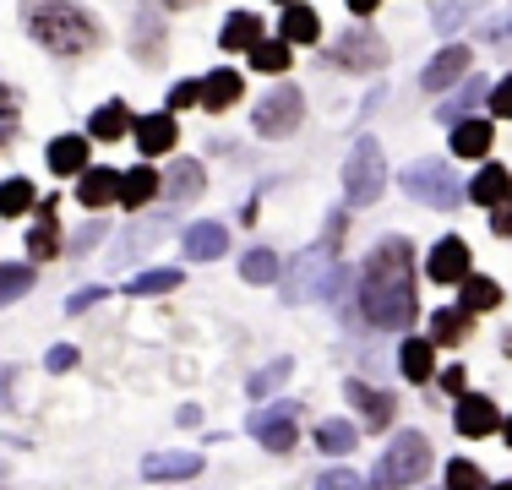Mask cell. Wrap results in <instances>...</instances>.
<instances>
[{"instance_id": "1", "label": "cell", "mask_w": 512, "mask_h": 490, "mask_svg": "<svg viewBox=\"0 0 512 490\" xmlns=\"http://www.w3.org/2000/svg\"><path fill=\"white\" fill-rule=\"evenodd\" d=\"M360 311L371 327H387V333H404L414 327V311H420V300H414V251L409 240H382L371 251V262H365V289H360Z\"/></svg>"}, {"instance_id": "2", "label": "cell", "mask_w": 512, "mask_h": 490, "mask_svg": "<svg viewBox=\"0 0 512 490\" xmlns=\"http://www.w3.org/2000/svg\"><path fill=\"white\" fill-rule=\"evenodd\" d=\"M22 28L50 55H88L99 44V22L77 0H22Z\"/></svg>"}, {"instance_id": "3", "label": "cell", "mask_w": 512, "mask_h": 490, "mask_svg": "<svg viewBox=\"0 0 512 490\" xmlns=\"http://www.w3.org/2000/svg\"><path fill=\"white\" fill-rule=\"evenodd\" d=\"M338 251H344V213L327 218V235L300 251L295 273H289V300H327L338 284H344V267H338Z\"/></svg>"}, {"instance_id": "4", "label": "cell", "mask_w": 512, "mask_h": 490, "mask_svg": "<svg viewBox=\"0 0 512 490\" xmlns=\"http://www.w3.org/2000/svg\"><path fill=\"white\" fill-rule=\"evenodd\" d=\"M425 474H431V441H425L420 431H404V436L387 441L371 485H420Z\"/></svg>"}, {"instance_id": "5", "label": "cell", "mask_w": 512, "mask_h": 490, "mask_svg": "<svg viewBox=\"0 0 512 490\" xmlns=\"http://www.w3.org/2000/svg\"><path fill=\"white\" fill-rule=\"evenodd\" d=\"M404 191L425 207H442V213L463 202V186H458V175H453L447 158H420V164H409L404 169Z\"/></svg>"}, {"instance_id": "6", "label": "cell", "mask_w": 512, "mask_h": 490, "mask_svg": "<svg viewBox=\"0 0 512 490\" xmlns=\"http://www.w3.org/2000/svg\"><path fill=\"white\" fill-rule=\"evenodd\" d=\"M382 186H387V158L371 137H360L355 153L344 158V196L355 207H371L376 196H382Z\"/></svg>"}, {"instance_id": "7", "label": "cell", "mask_w": 512, "mask_h": 490, "mask_svg": "<svg viewBox=\"0 0 512 490\" xmlns=\"http://www.w3.org/2000/svg\"><path fill=\"white\" fill-rule=\"evenodd\" d=\"M300 120H306V98H300V88L278 82V88L256 104L251 126H256V137H289V131H300Z\"/></svg>"}, {"instance_id": "8", "label": "cell", "mask_w": 512, "mask_h": 490, "mask_svg": "<svg viewBox=\"0 0 512 490\" xmlns=\"http://www.w3.org/2000/svg\"><path fill=\"white\" fill-rule=\"evenodd\" d=\"M327 60L344 71H382L387 66V39L376 28H344V39L327 49Z\"/></svg>"}, {"instance_id": "9", "label": "cell", "mask_w": 512, "mask_h": 490, "mask_svg": "<svg viewBox=\"0 0 512 490\" xmlns=\"http://www.w3.org/2000/svg\"><path fill=\"white\" fill-rule=\"evenodd\" d=\"M251 436L262 441L267 452H289L300 441V409L295 403H273V409H262L251 420Z\"/></svg>"}, {"instance_id": "10", "label": "cell", "mask_w": 512, "mask_h": 490, "mask_svg": "<svg viewBox=\"0 0 512 490\" xmlns=\"http://www.w3.org/2000/svg\"><path fill=\"white\" fill-rule=\"evenodd\" d=\"M453 431L458 436H491V431H502V414H496V403L491 398H480V392H458V414H453Z\"/></svg>"}, {"instance_id": "11", "label": "cell", "mask_w": 512, "mask_h": 490, "mask_svg": "<svg viewBox=\"0 0 512 490\" xmlns=\"http://www.w3.org/2000/svg\"><path fill=\"white\" fill-rule=\"evenodd\" d=\"M202 186H207V175H202L197 158H175V164H169V180H158V196H164L169 207H186L202 196Z\"/></svg>"}, {"instance_id": "12", "label": "cell", "mask_w": 512, "mask_h": 490, "mask_svg": "<svg viewBox=\"0 0 512 490\" xmlns=\"http://www.w3.org/2000/svg\"><path fill=\"white\" fill-rule=\"evenodd\" d=\"M469 66H474L469 49H463V44H447L442 55H431V66H425V77H420V82H425V93H447L453 82L469 77Z\"/></svg>"}, {"instance_id": "13", "label": "cell", "mask_w": 512, "mask_h": 490, "mask_svg": "<svg viewBox=\"0 0 512 490\" xmlns=\"http://www.w3.org/2000/svg\"><path fill=\"white\" fill-rule=\"evenodd\" d=\"M425 267H431V284H463V273H469V245H463L458 235L436 240Z\"/></svg>"}, {"instance_id": "14", "label": "cell", "mask_w": 512, "mask_h": 490, "mask_svg": "<svg viewBox=\"0 0 512 490\" xmlns=\"http://www.w3.org/2000/svg\"><path fill=\"white\" fill-rule=\"evenodd\" d=\"M344 398L365 414V425H371V431H387V420L398 414L393 392H376V387H365V382H344Z\"/></svg>"}, {"instance_id": "15", "label": "cell", "mask_w": 512, "mask_h": 490, "mask_svg": "<svg viewBox=\"0 0 512 490\" xmlns=\"http://www.w3.org/2000/svg\"><path fill=\"white\" fill-rule=\"evenodd\" d=\"M77 202L82 207H93V213H99V207H109V202H120V175L115 169H82L77 175Z\"/></svg>"}, {"instance_id": "16", "label": "cell", "mask_w": 512, "mask_h": 490, "mask_svg": "<svg viewBox=\"0 0 512 490\" xmlns=\"http://www.w3.org/2000/svg\"><path fill=\"white\" fill-rule=\"evenodd\" d=\"M28 251L39 256V262H50V256H60V224H55V196H39V218H33V229H28Z\"/></svg>"}, {"instance_id": "17", "label": "cell", "mask_w": 512, "mask_h": 490, "mask_svg": "<svg viewBox=\"0 0 512 490\" xmlns=\"http://www.w3.org/2000/svg\"><path fill=\"white\" fill-rule=\"evenodd\" d=\"M224 251H229V229L224 224L207 218V224L186 229V256H191V262H213V256H224Z\"/></svg>"}, {"instance_id": "18", "label": "cell", "mask_w": 512, "mask_h": 490, "mask_svg": "<svg viewBox=\"0 0 512 490\" xmlns=\"http://www.w3.org/2000/svg\"><path fill=\"white\" fill-rule=\"evenodd\" d=\"M158 180H164V175H158L153 164L126 169V175H120V207H126V213H131V207H148L158 196Z\"/></svg>"}, {"instance_id": "19", "label": "cell", "mask_w": 512, "mask_h": 490, "mask_svg": "<svg viewBox=\"0 0 512 490\" xmlns=\"http://www.w3.org/2000/svg\"><path fill=\"white\" fill-rule=\"evenodd\" d=\"M240 93H246V82H240V71H213V77L202 82V98H197V104L207 109V115H218V109L240 104Z\"/></svg>"}, {"instance_id": "20", "label": "cell", "mask_w": 512, "mask_h": 490, "mask_svg": "<svg viewBox=\"0 0 512 490\" xmlns=\"http://www.w3.org/2000/svg\"><path fill=\"white\" fill-rule=\"evenodd\" d=\"M137 147H142V158H164L169 147H175V120L169 115H142L137 120Z\"/></svg>"}, {"instance_id": "21", "label": "cell", "mask_w": 512, "mask_h": 490, "mask_svg": "<svg viewBox=\"0 0 512 490\" xmlns=\"http://www.w3.org/2000/svg\"><path fill=\"white\" fill-rule=\"evenodd\" d=\"M512 196V175L502 164H485L480 175L469 180V202H480V207H496V202H507Z\"/></svg>"}, {"instance_id": "22", "label": "cell", "mask_w": 512, "mask_h": 490, "mask_svg": "<svg viewBox=\"0 0 512 490\" xmlns=\"http://www.w3.org/2000/svg\"><path fill=\"white\" fill-rule=\"evenodd\" d=\"M142 474L148 480H191V474H202V458L197 452H158V458L142 463Z\"/></svg>"}, {"instance_id": "23", "label": "cell", "mask_w": 512, "mask_h": 490, "mask_svg": "<svg viewBox=\"0 0 512 490\" xmlns=\"http://www.w3.org/2000/svg\"><path fill=\"white\" fill-rule=\"evenodd\" d=\"M469 333H474V311H463V305L458 311H436L431 316V343L436 349H453V343H463Z\"/></svg>"}, {"instance_id": "24", "label": "cell", "mask_w": 512, "mask_h": 490, "mask_svg": "<svg viewBox=\"0 0 512 490\" xmlns=\"http://www.w3.org/2000/svg\"><path fill=\"white\" fill-rule=\"evenodd\" d=\"M278 33H284L289 44H316V39H322V22H316L311 6L289 0V6H284V22H278Z\"/></svg>"}, {"instance_id": "25", "label": "cell", "mask_w": 512, "mask_h": 490, "mask_svg": "<svg viewBox=\"0 0 512 490\" xmlns=\"http://www.w3.org/2000/svg\"><path fill=\"white\" fill-rule=\"evenodd\" d=\"M398 365H404L409 382H431L436 376V343L431 338H409L404 349H398Z\"/></svg>"}, {"instance_id": "26", "label": "cell", "mask_w": 512, "mask_h": 490, "mask_svg": "<svg viewBox=\"0 0 512 490\" xmlns=\"http://www.w3.org/2000/svg\"><path fill=\"white\" fill-rule=\"evenodd\" d=\"M491 137H496L491 120H458L453 126V153L458 158H485L491 153Z\"/></svg>"}, {"instance_id": "27", "label": "cell", "mask_w": 512, "mask_h": 490, "mask_svg": "<svg viewBox=\"0 0 512 490\" xmlns=\"http://www.w3.org/2000/svg\"><path fill=\"white\" fill-rule=\"evenodd\" d=\"M50 169L55 175H82V169H88V137H55L50 142Z\"/></svg>"}, {"instance_id": "28", "label": "cell", "mask_w": 512, "mask_h": 490, "mask_svg": "<svg viewBox=\"0 0 512 490\" xmlns=\"http://www.w3.org/2000/svg\"><path fill=\"white\" fill-rule=\"evenodd\" d=\"M256 39H262V22H256L251 11H229V17H224V33H218V44H224V49H251Z\"/></svg>"}, {"instance_id": "29", "label": "cell", "mask_w": 512, "mask_h": 490, "mask_svg": "<svg viewBox=\"0 0 512 490\" xmlns=\"http://www.w3.org/2000/svg\"><path fill=\"white\" fill-rule=\"evenodd\" d=\"M289 49H295L289 39H256V44L246 49V55H251V66H256V71L278 77V71H289Z\"/></svg>"}, {"instance_id": "30", "label": "cell", "mask_w": 512, "mask_h": 490, "mask_svg": "<svg viewBox=\"0 0 512 490\" xmlns=\"http://www.w3.org/2000/svg\"><path fill=\"white\" fill-rule=\"evenodd\" d=\"M126 126H131V109L120 104V98H109L99 115H93V126H88V131H93L99 142H120V137H126Z\"/></svg>"}, {"instance_id": "31", "label": "cell", "mask_w": 512, "mask_h": 490, "mask_svg": "<svg viewBox=\"0 0 512 490\" xmlns=\"http://www.w3.org/2000/svg\"><path fill=\"white\" fill-rule=\"evenodd\" d=\"M186 284V273L180 267H153V273H137L126 284V294H169V289H180Z\"/></svg>"}, {"instance_id": "32", "label": "cell", "mask_w": 512, "mask_h": 490, "mask_svg": "<svg viewBox=\"0 0 512 490\" xmlns=\"http://www.w3.org/2000/svg\"><path fill=\"white\" fill-rule=\"evenodd\" d=\"M491 305H502V284H496V278L463 273V311H491Z\"/></svg>"}, {"instance_id": "33", "label": "cell", "mask_w": 512, "mask_h": 490, "mask_svg": "<svg viewBox=\"0 0 512 490\" xmlns=\"http://www.w3.org/2000/svg\"><path fill=\"white\" fill-rule=\"evenodd\" d=\"M480 93H485V82H480V77H463V93H458V98H447V104H442V115H436V120H447V126H458V120L469 115L474 104H480Z\"/></svg>"}, {"instance_id": "34", "label": "cell", "mask_w": 512, "mask_h": 490, "mask_svg": "<svg viewBox=\"0 0 512 490\" xmlns=\"http://www.w3.org/2000/svg\"><path fill=\"white\" fill-rule=\"evenodd\" d=\"M17 126H22V98L0 82V153L11 147V137H17Z\"/></svg>"}, {"instance_id": "35", "label": "cell", "mask_w": 512, "mask_h": 490, "mask_svg": "<svg viewBox=\"0 0 512 490\" xmlns=\"http://www.w3.org/2000/svg\"><path fill=\"white\" fill-rule=\"evenodd\" d=\"M33 202H39V196H33V186H28V180H0V213H6V218L28 213Z\"/></svg>"}, {"instance_id": "36", "label": "cell", "mask_w": 512, "mask_h": 490, "mask_svg": "<svg viewBox=\"0 0 512 490\" xmlns=\"http://www.w3.org/2000/svg\"><path fill=\"white\" fill-rule=\"evenodd\" d=\"M316 441H322V452H333V458H338V452H355L360 431H355V425H344V420H327L322 431H316Z\"/></svg>"}, {"instance_id": "37", "label": "cell", "mask_w": 512, "mask_h": 490, "mask_svg": "<svg viewBox=\"0 0 512 490\" xmlns=\"http://www.w3.org/2000/svg\"><path fill=\"white\" fill-rule=\"evenodd\" d=\"M240 273H246L251 284H273V278H278V256L256 245V251H246V256H240Z\"/></svg>"}, {"instance_id": "38", "label": "cell", "mask_w": 512, "mask_h": 490, "mask_svg": "<svg viewBox=\"0 0 512 490\" xmlns=\"http://www.w3.org/2000/svg\"><path fill=\"white\" fill-rule=\"evenodd\" d=\"M33 289V267H0V305L22 300Z\"/></svg>"}, {"instance_id": "39", "label": "cell", "mask_w": 512, "mask_h": 490, "mask_svg": "<svg viewBox=\"0 0 512 490\" xmlns=\"http://www.w3.org/2000/svg\"><path fill=\"white\" fill-rule=\"evenodd\" d=\"M289 382V360H273V365H262V371H256L251 376V398H267V392H273V387H284Z\"/></svg>"}, {"instance_id": "40", "label": "cell", "mask_w": 512, "mask_h": 490, "mask_svg": "<svg viewBox=\"0 0 512 490\" xmlns=\"http://www.w3.org/2000/svg\"><path fill=\"white\" fill-rule=\"evenodd\" d=\"M153 44H158V17H153V11H142V17H137V55H153Z\"/></svg>"}, {"instance_id": "41", "label": "cell", "mask_w": 512, "mask_h": 490, "mask_svg": "<svg viewBox=\"0 0 512 490\" xmlns=\"http://www.w3.org/2000/svg\"><path fill=\"white\" fill-rule=\"evenodd\" d=\"M447 485H453V490H469V485H485V474L474 469V463H453V469H447Z\"/></svg>"}, {"instance_id": "42", "label": "cell", "mask_w": 512, "mask_h": 490, "mask_svg": "<svg viewBox=\"0 0 512 490\" xmlns=\"http://www.w3.org/2000/svg\"><path fill=\"white\" fill-rule=\"evenodd\" d=\"M202 98V82H175V88H169V109H191Z\"/></svg>"}, {"instance_id": "43", "label": "cell", "mask_w": 512, "mask_h": 490, "mask_svg": "<svg viewBox=\"0 0 512 490\" xmlns=\"http://www.w3.org/2000/svg\"><path fill=\"white\" fill-rule=\"evenodd\" d=\"M491 115L512 120V77H507V82H496V88H491Z\"/></svg>"}, {"instance_id": "44", "label": "cell", "mask_w": 512, "mask_h": 490, "mask_svg": "<svg viewBox=\"0 0 512 490\" xmlns=\"http://www.w3.org/2000/svg\"><path fill=\"white\" fill-rule=\"evenodd\" d=\"M491 229H496L502 240H512V196H507V202H496V207H491Z\"/></svg>"}, {"instance_id": "45", "label": "cell", "mask_w": 512, "mask_h": 490, "mask_svg": "<svg viewBox=\"0 0 512 490\" xmlns=\"http://www.w3.org/2000/svg\"><path fill=\"white\" fill-rule=\"evenodd\" d=\"M469 11H474L469 0H458V6H442V11H436V28H442V33H453V22H458V17H469Z\"/></svg>"}, {"instance_id": "46", "label": "cell", "mask_w": 512, "mask_h": 490, "mask_svg": "<svg viewBox=\"0 0 512 490\" xmlns=\"http://www.w3.org/2000/svg\"><path fill=\"white\" fill-rule=\"evenodd\" d=\"M44 365H50V371H71V365H77V349H71V343H55Z\"/></svg>"}, {"instance_id": "47", "label": "cell", "mask_w": 512, "mask_h": 490, "mask_svg": "<svg viewBox=\"0 0 512 490\" xmlns=\"http://www.w3.org/2000/svg\"><path fill=\"white\" fill-rule=\"evenodd\" d=\"M436 376H442L447 392H469V371H463V365H453V371H436Z\"/></svg>"}, {"instance_id": "48", "label": "cell", "mask_w": 512, "mask_h": 490, "mask_svg": "<svg viewBox=\"0 0 512 490\" xmlns=\"http://www.w3.org/2000/svg\"><path fill=\"white\" fill-rule=\"evenodd\" d=\"M93 300H99V289H82V294H71V300H66V311L77 316V311H88Z\"/></svg>"}, {"instance_id": "49", "label": "cell", "mask_w": 512, "mask_h": 490, "mask_svg": "<svg viewBox=\"0 0 512 490\" xmlns=\"http://www.w3.org/2000/svg\"><path fill=\"white\" fill-rule=\"evenodd\" d=\"M93 240H104V224H88V229H82V235H77V251H88Z\"/></svg>"}, {"instance_id": "50", "label": "cell", "mask_w": 512, "mask_h": 490, "mask_svg": "<svg viewBox=\"0 0 512 490\" xmlns=\"http://www.w3.org/2000/svg\"><path fill=\"white\" fill-rule=\"evenodd\" d=\"M316 485H355V474H349V469H333V474H322Z\"/></svg>"}, {"instance_id": "51", "label": "cell", "mask_w": 512, "mask_h": 490, "mask_svg": "<svg viewBox=\"0 0 512 490\" xmlns=\"http://www.w3.org/2000/svg\"><path fill=\"white\" fill-rule=\"evenodd\" d=\"M376 6H382V0H349V11H355V17H371Z\"/></svg>"}, {"instance_id": "52", "label": "cell", "mask_w": 512, "mask_h": 490, "mask_svg": "<svg viewBox=\"0 0 512 490\" xmlns=\"http://www.w3.org/2000/svg\"><path fill=\"white\" fill-rule=\"evenodd\" d=\"M11 398V365H0V403Z\"/></svg>"}, {"instance_id": "53", "label": "cell", "mask_w": 512, "mask_h": 490, "mask_svg": "<svg viewBox=\"0 0 512 490\" xmlns=\"http://www.w3.org/2000/svg\"><path fill=\"white\" fill-rule=\"evenodd\" d=\"M502 436H507V447H512V420H502Z\"/></svg>"}, {"instance_id": "54", "label": "cell", "mask_w": 512, "mask_h": 490, "mask_svg": "<svg viewBox=\"0 0 512 490\" xmlns=\"http://www.w3.org/2000/svg\"><path fill=\"white\" fill-rule=\"evenodd\" d=\"M164 6H191V0H164Z\"/></svg>"}, {"instance_id": "55", "label": "cell", "mask_w": 512, "mask_h": 490, "mask_svg": "<svg viewBox=\"0 0 512 490\" xmlns=\"http://www.w3.org/2000/svg\"><path fill=\"white\" fill-rule=\"evenodd\" d=\"M284 6H289V0H284Z\"/></svg>"}]
</instances>
